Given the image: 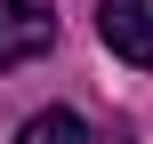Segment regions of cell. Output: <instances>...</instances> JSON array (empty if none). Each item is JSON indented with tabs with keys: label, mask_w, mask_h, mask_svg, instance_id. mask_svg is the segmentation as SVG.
Instances as JSON below:
<instances>
[{
	"label": "cell",
	"mask_w": 153,
	"mask_h": 144,
	"mask_svg": "<svg viewBox=\"0 0 153 144\" xmlns=\"http://www.w3.org/2000/svg\"><path fill=\"white\" fill-rule=\"evenodd\" d=\"M56 48V8L48 0H0V72L32 64Z\"/></svg>",
	"instance_id": "cell-1"
},
{
	"label": "cell",
	"mask_w": 153,
	"mask_h": 144,
	"mask_svg": "<svg viewBox=\"0 0 153 144\" xmlns=\"http://www.w3.org/2000/svg\"><path fill=\"white\" fill-rule=\"evenodd\" d=\"M97 32L121 64H153V0H97Z\"/></svg>",
	"instance_id": "cell-2"
},
{
	"label": "cell",
	"mask_w": 153,
	"mask_h": 144,
	"mask_svg": "<svg viewBox=\"0 0 153 144\" xmlns=\"http://www.w3.org/2000/svg\"><path fill=\"white\" fill-rule=\"evenodd\" d=\"M16 144H89V128H81V120H73L65 104H56V112H32Z\"/></svg>",
	"instance_id": "cell-3"
}]
</instances>
